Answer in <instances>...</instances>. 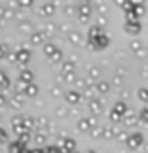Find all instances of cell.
<instances>
[{"instance_id": "obj_1", "label": "cell", "mask_w": 148, "mask_h": 153, "mask_svg": "<svg viewBox=\"0 0 148 153\" xmlns=\"http://www.w3.org/2000/svg\"><path fill=\"white\" fill-rule=\"evenodd\" d=\"M110 45V38L107 33H102L100 37L97 38H91V40H88V48L89 51H100V50H105Z\"/></svg>"}, {"instance_id": "obj_2", "label": "cell", "mask_w": 148, "mask_h": 153, "mask_svg": "<svg viewBox=\"0 0 148 153\" xmlns=\"http://www.w3.org/2000/svg\"><path fill=\"white\" fill-rule=\"evenodd\" d=\"M91 14H92V3L91 2H83L78 5V19L80 22L88 24L91 19Z\"/></svg>"}, {"instance_id": "obj_3", "label": "cell", "mask_w": 148, "mask_h": 153, "mask_svg": "<svg viewBox=\"0 0 148 153\" xmlns=\"http://www.w3.org/2000/svg\"><path fill=\"white\" fill-rule=\"evenodd\" d=\"M143 143H145V137H143L142 132H132L129 134V139L126 140V145L127 148H131V150H137L138 147H142Z\"/></svg>"}, {"instance_id": "obj_4", "label": "cell", "mask_w": 148, "mask_h": 153, "mask_svg": "<svg viewBox=\"0 0 148 153\" xmlns=\"http://www.w3.org/2000/svg\"><path fill=\"white\" fill-rule=\"evenodd\" d=\"M81 97H83V94H81L78 89H69L64 94V100L69 105H78L81 102Z\"/></svg>"}, {"instance_id": "obj_5", "label": "cell", "mask_w": 148, "mask_h": 153, "mask_svg": "<svg viewBox=\"0 0 148 153\" xmlns=\"http://www.w3.org/2000/svg\"><path fill=\"white\" fill-rule=\"evenodd\" d=\"M124 30L129 35H138L142 32V24L140 21H126L124 22Z\"/></svg>"}, {"instance_id": "obj_6", "label": "cell", "mask_w": 148, "mask_h": 153, "mask_svg": "<svg viewBox=\"0 0 148 153\" xmlns=\"http://www.w3.org/2000/svg\"><path fill=\"white\" fill-rule=\"evenodd\" d=\"M8 153H27V145L21 140H11L8 143Z\"/></svg>"}, {"instance_id": "obj_7", "label": "cell", "mask_w": 148, "mask_h": 153, "mask_svg": "<svg viewBox=\"0 0 148 153\" xmlns=\"http://www.w3.org/2000/svg\"><path fill=\"white\" fill-rule=\"evenodd\" d=\"M56 13V3H53V2H46V3H43L40 10H38V14L43 18H50L53 16V14Z\"/></svg>"}, {"instance_id": "obj_8", "label": "cell", "mask_w": 148, "mask_h": 153, "mask_svg": "<svg viewBox=\"0 0 148 153\" xmlns=\"http://www.w3.org/2000/svg\"><path fill=\"white\" fill-rule=\"evenodd\" d=\"M57 147L62 148V150H65V152L75 153V150H76V142H75L72 137H64V139H61V142H59V145H57Z\"/></svg>"}, {"instance_id": "obj_9", "label": "cell", "mask_w": 148, "mask_h": 153, "mask_svg": "<svg viewBox=\"0 0 148 153\" xmlns=\"http://www.w3.org/2000/svg\"><path fill=\"white\" fill-rule=\"evenodd\" d=\"M16 57H18V64L19 65H26L29 61H30V50H27L26 46L19 48L16 51Z\"/></svg>"}, {"instance_id": "obj_10", "label": "cell", "mask_w": 148, "mask_h": 153, "mask_svg": "<svg viewBox=\"0 0 148 153\" xmlns=\"http://www.w3.org/2000/svg\"><path fill=\"white\" fill-rule=\"evenodd\" d=\"M33 72L30 69H22L21 72H19V83H22V85H30L33 83Z\"/></svg>"}, {"instance_id": "obj_11", "label": "cell", "mask_w": 148, "mask_h": 153, "mask_svg": "<svg viewBox=\"0 0 148 153\" xmlns=\"http://www.w3.org/2000/svg\"><path fill=\"white\" fill-rule=\"evenodd\" d=\"M45 38H46V33L43 30H35V32L30 33V38H29V40H30V43L33 46H38L45 42Z\"/></svg>"}, {"instance_id": "obj_12", "label": "cell", "mask_w": 148, "mask_h": 153, "mask_svg": "<svg viewBox=\"0 0 148 153\" xmlns=\"http://www.w3.org/2000/svg\"><path fill=\"white\" fill-rule=\"evenodd\" d=\"M123 121L126 124V128H131V126H137V123L140 121V120H138V115H134V112H127L124 115Z\"/></svg>"}, {"instance_id": "obj_13", "label": "cell", "mask_w": 148, "mask_h": 153, "mask_svg": "<svg viewBox=\"0 0 148 153\" xmlns=\"http://www.w3.org/2000/svg\"><path fill=\"white\" fill-rule=\"evenodd\" d=\"M22 94L27 96V97H33V96L38 94V86L35 83H30V85H22Z\"/></svg>"}, {"instance_id": "obj_14", "label": "cell", "mask_w": 148, "mask_h": 153, "mask_svg": "<svg viewBox=\"0 0 148 153\" xmlns=\"http://www.w3.org/2000/svg\"><path fill=\"white\" fill-rule=\"evenodd\" d=\"M89 110H91V113L92 115H99L100 112H102V108H104V105H102V100L100 99H92V100H89Z\"/></svg>"}, {"instance_id": "obj_15", "label": "cell", "mask_w": 148, "mask_h": 153, "mask_svg": "<svg viewBox=\"0 0 148 153\" xmlns=\"http://www.w3.org/2000/svg\"><path fill=\"white\" fill-rule=\"evenodd\" d=\"M112 110H113V112H116L118 115H121L123 118H124V115H126V113L129 112V108H127V104L124 102V100H116Z\"/></svg>"}, {"instance_id": "obj_16", "label": "cell", "mask_w": 148, "mask_h": 153, "mask_svg": "<svg viewBox=\"0 0 148 153\" xmlns=\"http://www.w3.org/2000/svg\"><path fill=\"white\" fill-rule=\"evenodd\" d=\"M129 46H131V50L135 53L137 56H140V57H142V56H145V54H147L145 50H143V45H142V42H140V40H135V38H134Z\"/></svg>"}, {"instance_id": "obj_17", "label": "cell", "mask_w": 148, "mask_h": 153, "mask_svg": "<svg viewBox=\"0 0 148 153\" xmlns=\"http://www.w3.org/2000/svg\"><path fill=\"white\" fill-rule=\"evenodd\" d=\"M110 88H112V83H108V81H105V80H100L95 83V91H97L99 94H107Z\"/></svg>"}, {"instance_id": "obj_18", "label": "cell", "mask_w": 148, "mask_h": 153, "mask_svg": "<svg viewBox=\"0 0 148 153\" xmlns=\"http://www.w3.org/2000/svg\"><path fill=\"white\" fill-rule=\"evenodd\" d=\"M102 33H105L104 29L100 26H97V24H94V26H91L89 30H88V40H91V38H97V37L102 35Z\"/></svg>"}, {"instance_id": "obj_19", "label": "cell", "mask_w": 148, "mask_h": 153, "mask_svg": "<svg viewBox=\"0 0 148 153\" xmlns=\"http://www.w3.org/2000/svg\"><path fill=\"white\" fill-rule=\"evenodd\" d=\"M76 126H78V131L80 132H91V123H89V118H81L78 120V123H76Z\"/></svg>"}, {"instance_id": "obj_20", "label": "cell", "mask_w": 148, "mask_h": 153, "mask_svg": "<svg viewBox=\"0 0 148 153\" xmlns=\"http://www.w3.org/2000/svg\"><path fill=\"white\" fill-rule=\"evenodd\" d=\"M61 72L64 75H69V74H75V64L72 61H64L61 64Z\"/></svg>"}, {"instance_id": "obj_21", "label": "cell", "mask_w": 148, "mask_h": 153, "mask_svg": "<svg viewBox=\"0 0 148 153\" xmlns=\"http://www.w3.org/2000/svg\"><path fill=\"white\" fill-rule=\"evenodd\" d=\"M10 107L14 108V110H18V108H21L22 107V104H24V100H22V96L21 94H14L11 99H10Z\"/></svg>"}, {"instance_id": "obj_22", "label": "cell", "mask_w": 148, "mask_h": 153, "mask_svg": "<svg viewBox=\"0 0 148 153\" xmlns=\"http://www.w3.org/2000/svg\"><path fill=\"white\" fill-rule=\"evenodd\" d=\"M57 50H59V48H57L54 43H45V45H43V54L48 56L50 59L54 56V53H56Z\"/></svg>"}, {"instance_id": "obj_23", "label": "cell", "mask_w": 148, "mask_h": 153, "mask_svg": "<svg viewBox=\"0 0 148 153\" xmlns=\"http://www.w3.org/2000/svg\"><path fill=\"white\" fill-rule=\"evenodd\" d=\"M118 129L116 128H107L104 126V139H107V140H112V139L118 137Z\"/></svg>"}, {"instance_id": "obj_24", "label": "cell", "mask_w": 148, "mask_h": 153, "mask_svg": "<svg viewBox=\"0 0 148 153\" xmlns=\"http://www.w3.org/2000/svg\"><path fill=\"white\" fill-rule=\"evenodd\" d=\"M81 38H83V35H81L78 30L69 32V42L72 43V45H80V43H81Z\"/></svg>"}, {"instance_id": "obj_25", "label": "cell", "mask_w": 148, "mask_h": 153, "mask_svg": "<svg viewBox=\"0 0 148 153\" xmlns=\"http://www.w3.org/2000/svg\"><path fill=\"white\" fill-rule=\"evenodd\" d=\"M10 85H11V81H10V76L5 74L3 70H0V88H2V89H8Z\"/></svg>"}, {"instance_id": "obj_26", "label": "cell", "mask_w": 148, "mask_h": 153, "mask_svg": "<svg viewBox=\"0 0 148 153\" xmlns=\"http://www.w3.org/2000/svg\"><path fill=\"white\" fill-rule=\"evenodd\" d=\"M115 3H116L119 8H123L124 13L131 11V10L134 8V5H135V2H115Z\"/></svg>"}, {"instance_id": "obj_27", "label": "cell", "mask_w": 148, "mask_h": 153, "mask_svg": "<svg viewBox=\"0 0 148 153\" xmlns=\"http://www.w3.org/2000/svg\"><path fill=\"white\" fill-rule=\"evenodd\" d=\"M137 97L142 100V102L148 104V88H138L137 91Z\"/></svg>"}, {"instance_id": "obj_28", "label": "cell", "mask_w": 148, "mask_h": 153, "mask_svg": "<svg viewBox=\"0 0 148 153\" xmlns=\"http://www.w3.org/2000/svg\"><path fill=\"white\" fill-rule=\"evenodd\" d=\"M132 11L137 14V18H140L145 14V7H143V3L140 2H135V5H134V8H132Z\"/></svg>"}, {"instance_id": "obj_29", "label": "cell", "mask_w": 148, "mask_h": 153, "mask_svg": "<svg viewBox=\"0 0 148 153\" xmlns=\"http://www.w3.org/2000/svg\"><path fill=\"white\" fill-rule=\"evenodd\" d=\"M138 120H140L142 123H147L148 124V105H145V107L138 112Z\"/></svg>"}, {"instance_id": "obj_30", "label": "cell", "mask_w": 148, "mask_h": 153, "mask_svg": "<svg viewBox=\"0 0 148 153\" xmlns=\"http://www.w3.org/2000/svg\"><path fill=\"white\" fill-rule=\"evenodd\" d=\"M91 136H92L94 139H100V137H104V126H97V128L91 129Z\"/></svg>"}, {"instance_id": "obj_31", "label": "cell", "mask_w": 148, "mask_h": 153, "mask_svg": "<svg viewBox=\"0 0 148 153\" xmlns=\"http://www.w3.org/2000/svg\"><path fill=\"white\" fill-rule=\"evenodd\" d=\"M33 142H35L37 145H43V143L46 142V136L43 132H37L35 136H33Z\"/></svg>"}, {"instance_id": "obj_32", "label": "cell", "mask_w": 148, "mask_h": 153, "mask_svg": "<svg viewBox=\"0 0 148 153\" xmlns=\"http://www.w3.org/2000/svg\"><path fill=\"white\" fill-rule=\"evenodd\" d=\"M19 30H21V32H26V33H30V30H32V22L22 21L21 24H19Z\"/></svg>"}, {"instance_id": "obj_33", "label": "cell", "mask_w": 148, "mask_h": 153, "mask_svg": "<svg viewBox=\"0 0 148 153\" xmlns=\"http://www.w3.org/2000/svg\"><path fill=\"white\" fill-rule=\"evenodd\" d=\"M62 57H64V54H62V51H61V50H57V51L54 53V56H53L50 61L53 62V64H61V62H64V61H62Z\"/></svg>"}, {"instance_id": "obj_34", "label": "cell", "mask_w": 148, "mask_h": 153, "mask_svg": "<svg viewBox=\"0 0 148 153\" xmlns=\"http://www.w3.org/2000/svg\"><path fill=\"white\" fill-rule=\"evenodd\" d=\"M22 124H24V117L16 115V117L11 118V128H18V126H22Z\"/></svg>"}, {"instance_id": "obj_35", "label": "cell", "mask_w": 148, "mask_h": 153, "mask_svg": "<svg viewBox=\"0 0 148 153\" xmlns=\"http://www.w3.org/2000/svg\"><path fill=\"white\" fill-rule=\"evenodd\" d=\"M24 126H26L29 131H32L35 128V120L30 118V117H24Z\"/></svg>"}, {"instance_id": "obj_36", "label": "cell", "mask_w": 148, "mask_h": 153, "mask_svg": "<svg viewBox=\"0 0 148 153\" xmlns=\"http://www.w3.org/2000/svg\"><path fill=\"white\" fill-rule=\"evenodd\" d=\"M10 54V48L8 45H5V43H0V59H5V57H8Z\"/></svg>"}, {"instance_id": "obj_37", "label": "cell", "mask_w": 148, "mask_h": 153, "mask_svg": "<svg viewBox=\"0 0 148 153\" xmlns=\"http://www.w3.org/2000/svg\"><path fill=\"white\" fill-rule=\"evenodd\" d=\"M13 132H14V134H16V136L19 137V136H22V134H26V132H30V131H29V129H27V128H26V126H24V124H22V126L13 128Z\"/></svg>"}, {"instance_id": "obj_38", "label": "cell", "mask_w": 148, "mask_h": 153, "mask_svg": "<svg viewBox=\"0 0 148 153\" xmlns=\"http://www.w3.org/2000/svg\"><path fill=\"white\" fill-rule=\"evenodd\" d=\"M108 118L112 120L113 123H119V121L123 120V117H121V115H118L116 112H113V110H110V115H108Z\"/></svg>"}, {"instance_id": "obj_39", "label": "cell", "mask_w": 148, "mask_h": 153, "mask_svg": "<svg viewBox=\"0 0 148 153\" xmlns=\"http://www.w3.org/2000/svg\"><path fill=\"white\" fill-rule=\"evenodd\" d=\"M0 143H10L8 142V132L0 126Z\"/></svg>"}, {"instance_id": "obj_40", "label": "cell", "mask_w": 148, "mask_h": 153, "mask_svg": "<svg viewBox=\"0 0 148 153\" xmlns=\"http://www.w3.org/2000/svg\"><path fill=\"white\" fill-rule=\"evenodd\" d=\"M46 124H48V120L46 118H43V117L35 118V128H43V126H46Z\"/></svg>"}, {"instance_id": "obj_41", "label": "cell", "mask_w": 148, "mask_h": 153, "mask_svg": "<svg viewBox=\"0 0 148 153\" xmlns=\"http://www.w3.org/2000/svg\"><path fill=\"white\" fill-rule=\"evenodd\" d=\"M54 30H56V24L48 22V24H46V27H45V30H43V32H45L46 35H51V33L54 32Z\"/></svg>"}, {"instance_id": "obj_42", "label": "cell", "mask_w": 148, "mask_h": 153, "mask_svg": "<svg viewBox=\"0 0 148 153\" xmlns=\"http://www.w3.org/2000/svg\"><path fill=\"white\" fill-rule=\"evenodd\" d=\"M94 93H97V91H95V88H86L84 93H83V96H84V97H89V100H92V99H94V97H92Z\"/></svg>"}, {"instance_id": "obj_43", "label": "cell", "mask_w": 148, "mask_h": 153, "mask_svg": "<svg viewBox=\"0 0 148 153\" xmlns=\"http://www.w3.org/2000/svg\"><path fill=\"white\" fill-rule=\"evenodd\" d=\"M100 75V70L97 69V67H91V69H89V75L88 76H91V78H97V76Z\"/></svg>"}, {"instance_id": "obj_44", "label": "cell", "mask_w": 148, "mask_h": 153, "mask_svg": "<svg viewBox=\"0 0 148 153\" xmlns=\"http://www.w3.org/2000/svg\"><path fill=\"white\" fill-rule=\"evenodd\" d=\"M95 24H97V26H100V27H102V26H107V18H105L104 14H99V16H97V22H95Z\"/></svg>"}, {"instance_id": "obj_45", "label": "cell", "mask_w": 148, "mask_h": 153, "mask_svg": "<svg viewBox=\"0 0 148 153\" xmlns=\"http://www.w3.org/2000/svg\"><path fill=\"white\" fill-rule=\"evenodd\" d=\"M18 140H21L22 143H26V145H27V142L30 140V132H26V134H22V136H19Z\"/></svg>"}, {"instance_id": "obj_46", "label": "cell", "mask_w": 148, "mask_h": 153, "mask_svg": "<svg viewBox=\"0 0 148 153\" xmlns=\"http://www.w3.org/2000/svg\"><path fill=\"white\" fill-rule=\"evenodd\" d=\"M54 113L57 115V117L62 118V117H65V115H67V110H65L64 107H57V108L54 110Z\"/></svg>"}, {"instance_id": "obj_47", "label": "cell", "mask_w": 148, "mask_h": 153, "mask_svg": "<svg viewBox=\"0 0 148 153\" xmlns=\"http://www.w3.org/2000/svg\"><path fill=\"white\" fill-rule=\"evenodd\" d=\"M65 76V81H67V83H73L75 85V81H76V76H75V74H69V75H64Z\"/></svg>"}, {"instance_id": "obj_48", "label": "cell", "mask_w": 148, "mask_h": 153, "mask_svg": "<svg viewBox=\"0 0 148 153\" xmlns=\"http://www.w3.org/2000/svg\"><path fill=\"white\" fill-rule=\"evenodd\" d=\"M51 94L54 96V97H59V96H62V91H61L59 86H54V88L51 89Z\"/></svg>"}, {"instance_id": "obj_49", "label": "cell", "mask_w": 148, "mask_h": 153, "mask_svg": "<svg viewBox=\"0 0 148 153\" xmlns=\"http://www.w3.org/2000/svg\"><path fill=\"white\" fill-rule=\"evenodd\" d=\"M89 118V123H91V128H97V118L94 117V115H91V117H88Z\"/></svg>"}, {"instance_id": "obj_50", "label": "cell", "mask_w": 148, "mask_h": 153, "mask_svg": "<svg viewBox=\"0 0 148 153\" xmlns=\"http://www.w3.org/2000/svg\"><path fill=\"white\" fill-rule=\"evenodd\" d=\"M8 100H7V97H5V94L3 93H0V107H3L5 104H7Z\"/></svg>"}, {"instance_id": "obj_51", "label": "cell", "mask_w": 148, "mask_h": 153, "mask_svg": "<svg viewBox=\"0 0 148 153\" xmlns=\"http://www.w3.org/2000/svg\"><path fill=\"white\" fill-rule=\"evenodd\" d=\"M64 11H65L67 16H72V14H73V7H65Z\"/></svg>"}, {"instance_id": "obj_52", "label": "cell", "mask_w": 148, "mask_h": 153, "mask_svg": "<svg viewBox=\"0 0 148 153\" xmlns=\"http://www.w3.org/2000/svg\"><path fill=\"white\" fill-rule=\"evenodd\" d=\"M27 153H45L43 148H30V150H27Z\"/></svg>"}, {"instance_id": "obj_53", "label": "cell", "mask_w": 148, "mask_h": 153, "mask_svg": "<svg viewBox=\"0 0 148 153\" xmlns=\"http://www.w3.org/2000/svg\"><path fill=\"white\" fill-rule=\"evenodd\" d=\"M19 7H22V8H29V7H32V2H19Z\"/></svg>"}, {"instance_id": "obj_54", "label": "cell", "mask_w": 148, "mask_h": 153, "mask_svg": "<svg viewBox=\"0 0 148 153\" xmlns=\"http://www.w3.org/2000/svg\"><path fill=\"white\" fill-rule=\"evenodd\" d=\"M14 16V11L13 10H10V8H7V13H5V18H13Z\"/></svg>"}, {"instance_id": "obj_55", "label": "cell", "mask_w": 148, "mask_h": 153, "mask_svg": "<svg viewBox=\"0 0 148 153\" xmlns=\"http://www.w3.org/2000/svg\"><path fill=\"white\" fill-rule=\"evenodd\" d=\"M5 13H7V8L0 5V18H5Z\"/></svg>"}, {"instance_id": "obj_56", "label": "cell", "mask_w": 148, "mask_h": 153, "mask_svg": "<svg viewBox=\"0 0 148 153\" xmlns=\"http://www.w3.org/2000/svg\"><path fill=\"white\" fill-rule=\"evenodd\" d=\"M113 83H115V85H121V78H119V76H115V78H113Z\"/></svg>"}, {"instance_id": "obj_57", "label": "cell", "mask_w": 148, "mask_h": 153, "mask_svg": "<svg viewBox=\"0 0 148 153\" xmlns=\"http://www.w3.org/2000/svg\"><path fill=\"white\" fill-rule=\"evenodd\" d=\"M145 152L148 153V143H145Z\"/></svg>"}, {"instance_id": "obj_58", "label": "cell", "mask_w": 148, "mask_h": 153, "mask_svg": "<svg viewBox=\"0 0 148 153\" xmlns=\"http://www.w3.org/2000/svg\"><path fill=\"white\" fill-rule=\"evenodd\" d=\"M86 153H97V152H94V150H88Z\"/></svg>"}, {"instance_id": "obj_59", "label": "cell", "mask_w": 148, "mask_h": 153, "mask_svg": "<svg viewBox=\"0 0 148 153\" xmlns=\"http://www.w3.org/2000/svg\"><path fill=\"white\" fill-rule=\"evenodd\" d=\"M61 153H70V152H65V150H62V152H61Z\"/></svg>"}]
</instances>
